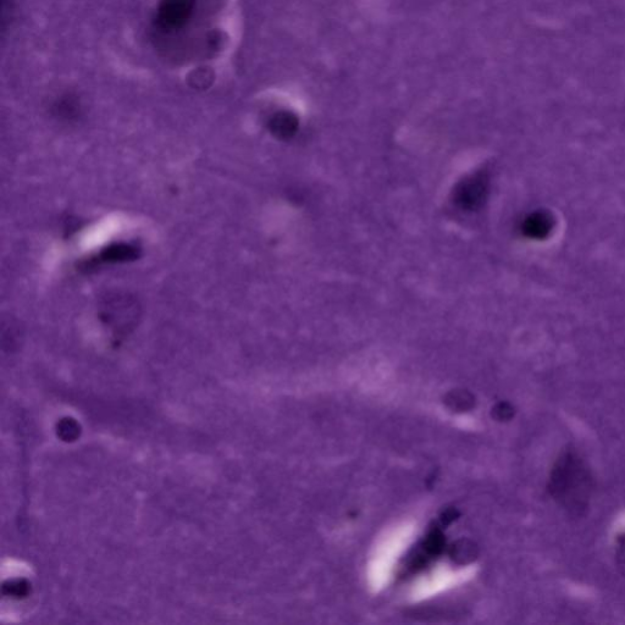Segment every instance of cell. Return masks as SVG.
<instances>
[{
  "instance_id": "obj_8",
  "label": "cell",
  "mask_w": 625,
  "mask_h": 625,
  "mask_svg": "<svg viewBox=\"0 0 625 625\" xmlns=\"http://www.w3.org/2000/svg\"><path fill=\"white\" fill-rule=\"evenodd\" d=\"M616 564L618 571L625 578V533L618 536L616 544Z\"/></svg>"
},
{
  "instance_id": "obj_2",
  "label": "cell",
  "mask_w": 625,
  "mask_h": 625,
  "mask_svg": "<svg viewBox=\"0 0 625 625\" xmlns=\"http://www.w3.org/2000/svg\"><path fill=\"white\" fill-rule=\"evenodd\" d=\"M196 0H162L158 10V24L165 30H179L190 20Z\"/></svg>"
},
{
  "instance_id": "obj_7",
  "label": "cell",
  "mask_w": 625,
  "mask_h": 625,
  "mask_svg": "<svg viewBox=\"0 0 625 625\" xmlns=\"http://www.w3.org/2000/svg\"><path fill=\"white\" fill-rule=\"evenodd\" d=\"M55 110H57V113L63 116V118L69 119L74 118L77 112H79V107H77V103L73 101V99L65 98L58 102Z\"/></svg>"
},
{
  "instance_id": "obj_6",
  "label": "cell",
  "mask_w": 625,
  "mask_h": 625,
  "mask_svg": "<svg viewBox=\"0 0 625 625\" xmlns=\"http://www.w3.org/2000/svg\"><path fill=\"white\" fill-rule=\"evenodd\" d=\"M213 80V71L208 68H201L193 71L190 76V85L195 88V90H207V88L212 85Z\"/></svg>"
},
{
  "instance_id": "obj_3",
  "label": "cell",
  "mask_w": 625,
  "mask_h": 625,
  "mask_svg": "<svg viewBox=\"0 0 625 625\" xmlns=\"http://www.w3.org/2000/svg\"><path fill=\"white\" fill-rule=\"evenodd\" d=\"M488 181L483 174L469 176L459 184L455 191V201L459 207L466 210L478 209L483 204Z\"/></svg>"
},
{
  "instance_id": "obj_4",
  "label": "cell",
  "mask_w": 625,
  "mask_h": 625,
  "mask_svg": "<svg viewBox=\"0 0 625 625\" xmlns=\"http://www.w3.org/2000/svg\"><path fill=\"white\" fill-rule=\"evenodd\" d=\"M300 121L291 112H278L269 119L268 129L270 134L279 140H290L297 134Z\"/></svg>"
},
{
  "instance_id": "obj_1",
  "label": "cell",
  "mask_w": 625,
  "mask_h": 625,
  "mask_svg": "<svg viewBox=\"0 0 625 625\" xmlns=\"http://www.w3.org/2000/svg\"><path fill=\"white\" fill-rule=\"evenodd\" d=\"M595 491L593 472L572 448L563 451L551 469L547 492L558 506L574 518L584 517Z\"/></svg>"
},
{
  "instance_id": "obj_5",
  "label": "cell",
  "mask_w": 625,
  "mask_h": 625,
  "mask_svg": "<svg viewBox=\"0 0 625 625\" xmlns=\"http://www.w3.org/2000/svg\"><path fill=\"white\" fill-rule=\"evenodd\" d=\"M137 258V248L131 245H124V243L105 248L101 253V261L107 263L130 262L135 261Z\"/></svg>"
}]
</instances>
